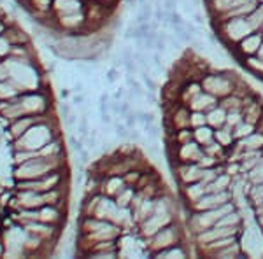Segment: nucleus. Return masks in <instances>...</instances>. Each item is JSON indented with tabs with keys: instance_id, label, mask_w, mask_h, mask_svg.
Segmentation results:
<instances>
[{
	"instance_id": "9",
	"label": "nucleus",
	"mask_w": 263,
	"mask_h": 259,
	"mask_svg": "<svg viewBox=\"0 0 263 259\" xmlns=\"http://www.w3.org/2000/svg\"><path fill=\"white\" fill-rule=\"evenodd\" d=\"M9 77V70H7V65H6V62L4 60H0V81H4V79H7Z\"/></svg>"
},
{
	"instance_id": "7",
	"label": "nucleus",
	"mask_w": 263,
	"mask_h": 259,
	"mask_svg": "<svg viewBox=\"0 0 263 259\" xmlns=\"http://www.w3.org/2000/svg\"><path fill=\"white\" fill-rule=\"evenodd\" d=\"M11 49H12L11 42L7 41V37L4 33H0V60H6L11 54Z\"/></svg>"
},
{
	"instance_id": "2",
	"label": "nucleus",
	"mask_w": 263,
	"mask_h": 259,
	"mask_svg": "<svg viewBox=\"0 0 263 259\" xmlns=\"http://www.w3.org/2000/svg\"><path fill=\"white\" fill-rule=\"evenodd\" d=\"M46 114L32 126L27 133H23L14 142V151H35L39 152L42 147H46L51 140H54V133L51 130L49 119H44Z\"/></svg>"
},
{
	"instance_id": "10",
	"label": "nucleus",
	"mask_w": 263,
	"mask_h": 259,
	"mask_svg": "<svg viewBox=\"0 0 263 259\" xmlns=\"http://www.w3.org/2000/svg\"><path fill=\"white\" fill-rule=\"evenodd\" d=\"M193 19H195V23H197L198 27H202V25H203V16L200 14V12H193Z\"/></svg>"
},
{
	"instance_id": "5",
	"label": "nucleus",
	"mask_w": 263,
	"mask_h": 259,
	"mask_svg": "<svg viewBox=\"0 0 263 259\" xmlns=\"http://www.w3.org/2000/svg\"><path fill=\"white\" fill-rule=\"evenodd\" d=\"M4 35L7 37V41L11 42V46H25V44H30V41H28L27 33L21 30L20 27H16V25H7L6 32H4Z\"/></svg>"
},
{
	"instance_id": "1",
	"label": "nucleus",
	"mask_w": 263,
	"mask_h": 259,
	"mask_svg": "<svg viewBox=\"0 0 263 259\" xmlns=\"http://www.w3.org/2000/svg\"><path fill=\"white\" fill-rule=\"evenodd\" d=\"M62 156H44L37 154L30 158L25 163L14 165L12 170V177L14 181H28V179H39V177H46L49 173L60 172L63 170V161Z\"/></svg>"
},
{
	"instance_id": "11",
	"label": "nucleus",
	"mask_w": 263,
	"mask_h": 259,
	"mask_svg": "<svg viewBox=\"0 0 263 259\" xmlns=\"http://www.w3.org/2000/svg\"><path fill=\"white\" fill-rule=\"evenodd\" d=\"M6 28H7L6 19H4V18H0V33H4V32H6Z\"/></svg>"
},
{
	"instance_id": "6",
	"label": "nucleus",
	"mask_w": 263,
	"mask_h": 259,
	"mask_svg": "<svg viewBox=\"0 0 263 259\" xmlns=\"http://www.w3.org/2000/svg\"><path fill=\"white\" fill-rule=\"evenodd\" d=\"M20 93H21V91H20V88L16 86V84L12 83L11 79L0 81V102L14 98V96H18Z\"/></svg>"
},
{
	"instance_id": "8",
	"label": "nucleus",
	"mask_w": 263,
	"mask_h": 259,
	"mask_svg": "<svg viewBox=\"0 0 263 259\" xmlns=\"http://www.w3.org/2000/svg\"><path fill=\"white\" fill-rule=\"evenodd\" d=\"M151 60H153V65H155L156 69H160V70L163 69V56H162V53L155 51V53L151 54Z\"/></svg>"
},
{
	"instance_id": "4",
	"label": "nucleus",
	"mask_w": 263,
	"mask_h": 259,
	"mask_svg": "<svg viewBox=\"0 0 263 259\" xmlns=\"http://www.w3.org/2000/svg\"><path fill=\"white\" fill-rule=\"evenodd\" d=\"M81 2L79 0H53V12L57 16L63 14H74V12H81Z\"/></svg>"
},
{
	"instance_id": "3",
	"label": "nucleus",
	"mask_w": 263,
	"mask_h": 259,
	"mask_svg": "<svg viewBox=\"0 0 263 259\" xmlns=\"http://www.w3.org/2000/svg\"><path fill=\"white\" fill-rule=\"evenodd\" d=\"M42 116H44V114H42ZM42 116H23V117H20V119L11 121L9 126H7L6 135L12 140V142H14V140L20 138L23 133H27V131L30 130Z\"/></svg>"
}]
</instances>
